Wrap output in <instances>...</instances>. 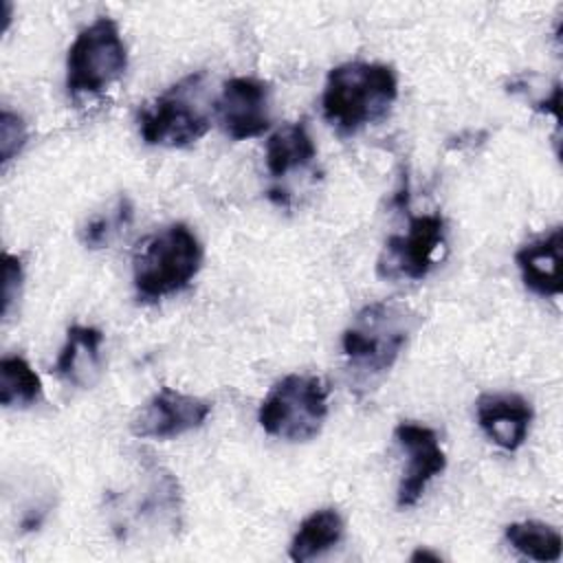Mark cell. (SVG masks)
Segmentation results:
<instances>
[{"instance_id":"obj_2","label":"cell","mask_w":563,"mask_h":563,"mask_svg":"<svg viewBox=\"0 0 563 563\" xmlns=\"http://www.w3.org/2000/svg\"><path fill=\"white\" fill-rule=\"evenodd\" d=\"M420 317L400 301L363 306L343 330L341 347L356 380L367 383L385 374L411 339Z\"/></svg>"},{"instance_id":"obj_7","label":"cell","mask_w":563,"mask_h":563,"mask_svg":"<svg viewBox=\"0 0 563 563\" xmlns=\"http://www.w3.org/2000/svg\"><path fill=\"white\" fill-rule=\"evenodd\" d=\"M444 246V220L440 213L413 216L407 233L391 235L385 242L378 260L383 277L422 279L438 262V251Z\"/></svg>"},{"instance_id":"obj_6","label":"cell","mask_w":563,"mask_h":563,"mask_svg":"<svg viewBox=\"0 0 563 563\" xmlns=\"http://www.w3.org/2000/svg\"><path fill=\"white\" fill-rule=\"evenodd\" d=\"M202 77V73L189 75L185 81L161 95L152 106L141 110L139 130L147 145L185 147L207 134L209 117L194 97Z\"/></svg>"},{"instance_id":"obj_16","label":"cell","mask_w":563,"mask_h":563,"mask_svg":"<svg viewBox=\"0 0 563 563\" xmlns=\"http://www.w3.org/2000/svg\"><path fill=\"white\" fill-rule=\"evenodd\" d=\"M42 398V383L29 361L20 354L0 361V405L29 407Z\"/></svg>"},{"instance_id":"obj_8","label":"cell","mask_w":563,"mask_h":563,"mask_svg":"<svg viewBox=\"0 0 563 563\" xmlns=\"http://www.w3.org/2000/svg\"><path fill=\"white\" fill-rule=\"evenodd\" d=\"M211 413V402L198 396L161 387L130 420V431L136 438H176L198 429Z\"/></svg>"},{"instance_id":"obj_14","label":"cell","mask_w":563,"mask_h":563,"mask_svg":"<svg viewBox=\"0 0 563 563\" xmlns=\"http://www.w3.org/2000/svg\"><path fill=\"white\" fill-rule=\"evenodd\" d=\"M266 169L273 178H284L295 169L308 167L317 156V145L306 121L284 125L266 141Z\"/></svg>"},{"instance_id":"obj_18","label":"cell","mask_w":563,"mask_h":563,"mask_svg":"<svg viewBox=\"0 0 563 563\" xmlns=\"http://www.w3.org/2000/svg\"><path fill=\"white\" fill-rule=\"evenodd\" d=\"M132 220V205L128 198H121L119 205L106 213L92 218L84 229V244L90 249L106 246L123 227H128Z\"/></svg>"},{"instance_id":"obj_19","label":"cell","mask_w":563,"mask_h":563,"mask_svg":"<svg viewBox=\"0 0 563 563\" xmlns=\"http://www.w3.org/2000/svg\"><path fill=\"white\" fill-rule=\"evenodd\" d=\"M26 139H29V132H26L24 119L4 108L2 114H0V158H2V165H7L24 147Z\"/></svg>"},{"instance_id":"obj_1","label":"cell","mask_w":563,"mask_h":563,"mask_svg":"<svg viewBox=\"0 0 563 563\" xmlns=\"http://www.w3.org/2000/svg\"><path fill=\"white\" fill-rule=\"evenodd\" d=\"M398 97L391 66L376 62H347L328 73L321 106L325 121L341 134L380 121Z\"/></svg>"},{"instance_id":"obj_13","label":"cell","mask_w":563,"mask_h":563,"mask_svg":"<svg viewBox=\"0 0 563 563\" xmlns=\"http://www.w3.org/2000/svg\"><path fill=\"white\" fill-rule=\"evenodd\" d=\"M517 268L526 288L541 297L561 295V229L528 242L515 253Z\"/></svg>"},{"instance_id":"obj_3","label":"cell","mask_w":563,"mask_h":563,"mask_svg":"<svg viewBox=\"0 0 563 563\" xmlns=\"http://www.w3.org/2000/svg\"><path fill=\"white\" fill-rule=\"evenodd\" d=\"M202 255L198 235L185 222H174L147 235L132 257L139 299L158 301L187 288L202 266Z\"/></svg>"},{"instance_id":"obj_4","label":"cell","mask_w":563,"mask_h":563,"mask_svg":"<svg viewBox=\"0 0 563 563\" xmlns=\"http://www.w3.org/2000/svg\"><path fill=\"white\" fill-rule=\"evenodd\" d=\"M328 416V387L312 374H288L273 385L262 400L257 420L262 429L279 440H312Z\"/></svg>"},{"instance_id":"obj_11","label":"cell","mask_w":563,"mask_h":563,"mask_svg":"<svg viewBox=\"0 0 563 563\" xmlns=\"http://www.w3.org/2000/svg\"><path fill=\"white\" fill-rule=\"evenodd\" d=\"M477 424L501 449L517 451L528 435L532 422L530 402L510 391L482 394L477 398Z\"/></svg>"},{"instance_id":"obj_21","label":"cell","mask_w":563,"mask_h":563,"mask_svg":"<svg viewBox=\"0 0 563 563\" xmlns=\"http://www.w3.org/2000/svg\"><path fill=\"white\" fill-rule=\"evenodd\" d=\"M411 561H440V554L429 552V550H424V548H418V550L411 554Z\"/></svg>"},{"instance_id":"obj_15","label":"cell","mask_w":563,"mask_h":563,"mask_svg":"<svg viewBox=\"0 0 563 563\" xmlns=\"http://www.w3.org/2000/svg\"><path fill=\"white\" fill-rule=\"evenodd\" d=\"M343 532H345V523L339 510L319 508L299 523V530L292 537L288 554L297 563L312 561L325 554L328 550H332L334 545H339V541L343 539Z\"/></svg>"},{"instance_id":"obj_5","label":"cell","mask_w":563,"mask_h":563,"mask_svg":"<svg viewBox=\"0 0 563 563\" xmlns=\"http://www.w3.org/2000/svg\"><path fill=\"white\" fill-rule=\"evenodd\" d=\"M128 66V51L112 18H97L79 31L66 57V88L73 97L92 95L117 81Z\"/></svg>"},{"instance_id":"obj_17","label":"cell","mask_w":563,"mask_h":563,"mask_svg":"<svg viewBox=\"0 0 563 563\" xmlns=\"http://www.w3.org/2000/svg\"><path fill=\"white\" fill-rule=\"evenodd\" d=\"M506 541L523 556L541 563L561 559L563 541L559 530L541 521H515L506 526Z\"/></svg>"},{"instance_id":"obj_10","label":"cell","mask_w":563,"mask_h":563,"mask_svg":"<svg viewBox=\"0 0 563 563\" xmlns=\"http://www.w3.org/2000/svg\"><path fill=\"white\" fill-rule=\"evenodd\" d=\"M394 438L405 449V453L409 457L407 471L402 473V479L398 486L396 504L400 508H409V506L418 504L427 484L444 471L446 455H444V451L438 442V435L431 427H424V424H418L411 420H402L400 424H396Z\"/></svg>"},{"instance_id":"obj_9","label":"cell","mask_w":563,"mask_h":563,"mask_svg":"<svg viewBox=\"0 0 563 563\" xmlns=\"http://www.w3.org/2000/svg\"><path fill=\"white\" fill-rule=\"evenodd\" d=\"M222 130L233 141L260 136L271 128V86L255 77H231L216 101Z\"/></svg>"},{"instance_id":"obj_12","label":"cell","mask_w":563,"mask_h":563,"mask_svg":"<svg viewBox=\"0 0 563 563\" xmlns=\"http://www.w3.org/2000/svg\"><path fill=\"white\" fill-rule=\"evenodd\" d=\"M101 330L92 325L68 328L66 343L55 361V374L75 387H92L103 369Z\"/></svg>"},{"instance_id":"obj_20","label":"cell","mask_w":563,"mask_h":563,"mask_svg":"<svg viewBox=\"0 0 563 563\" xmlns=\"http://www.w3.org/2000/svg\"><path fill=\"white\" fill-rule=\"evenodd\" d=\"M22 286V262L18 255H2V317L11 314L15 299L20 297Z\"/></svg>"}]
</instances>
